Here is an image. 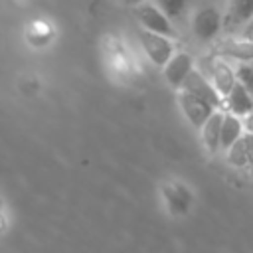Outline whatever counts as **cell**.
Segmentation results:
<instances>
[{
    "mask_svg": "<svg viewBox=\"0 0 253 253\" xmlns=\"http://www.w3.org/2000/svg\"><path fill=\"white\" fill-rule=\"evenodd\" d=\"M200 69L208 75V79L213 83V87L219 91L221 97H225L233 85L237 83V71L221 57V55H210L202 61Z\"/></svg>",
    "mask_w": 253,
    "mask_h": 253,
    "instance_id": "1",
    "label": "cell"
},
{
    "mask_svg": "<svg viewBox=\"0 0 253 253\" xmlns=\"http://www.w3.org/2000/svg\"><path fill=\"white\" fill-rule=\"evenodd\" d=\"M134 18L140 24L142 30L154 32V34H162L168 38H176V30L172 26V18L166 16L156 4L152 2H142L138 6H134Z\"/></svg>",
    "mask_w": 253,
    "mask_h": 253,
    "instance_id": "2",
    "label": "cell"
},
{
    "mask_svg": "<svg viewBox=\"0 0 253 253\" xmlns=\"http://www.w3.org/2000/svg\"><path fill=\"white\" fill-rule=\"evenodd\" d=\"M138 42L146 53V57L158 65V67H164L168 63V59L176 53L174 51V42L172 38L168 36H162V34H154V32H148V30H140L138 32Z\"/></svg>",
    "mask_w": 253,
    "mask_h": 253,
    "instance_id": "3",
    "label": "cell"
},
{
    "mask_svg": "<svg viewBox=\"0 0 253 253\" xmlns=\"http://www.w3.org/2000/svg\"><path fill=\"white\" fill-rule=\"evenodd\" d=\"M223 28V16L215 6H202L194 12L192 30L198 40H213Z\"/></svg>",
    "mask_w": 253,
    "mask_h": 253,
    "instance_id": "4",
    "label": "cell"
},
{
    "mask_svg": "<svg viewBox=\"0 0 253 253\" xmlns=\"http://www.w3.org/2000/svg\"><path fill=\"white\" fill-rule=\"evenodd\" d=\"M180 91H186V93H190V95H194V97L210 103L215 109H219L221 107V101H223V97L219 95V91L213 87V83L208 79V75L200 67H196L188 75V79L184 81V85H182Z\"/></svg>",
    "mask_w": 253,
    "mask_h": 253,
    "instance_id": "5",
    "label": "cell"
},
{
    "mask_svg": "<svg viewBox=\"0 0 253 253\" xmlns=\"http://www.w3.org/2000/svg\"><path fill=\"white\" fill-rule=\"evenodd\" d=\"M178 103H180V109L184 113V117L188 119L190 125H194L196 128H202V125L217 111L215 107H211L210 103L186 93V91H178Z\"/></svg>",
    "mask_w": 253,
    "mask_h": 253,
    "instance_id": "6",
    "label": "cell"
},
{
    "mask_svg": "<svg viewBox=\"0 0 253 253\" xmlns=\"http://www.w3.org/2000/svg\"><path fill=\"white\" fill-rule=\"evenodd\" d=\"M194 69H196L194 57L190 53H186V51H176L168 59V63L164 65V77H166V81H168L170 87H174V89L180 91L182 85H184V81L188 79V75Z\"/></svg>",
    "mask_w": 253,
    "mask_h": 253,
    "instance_id": "7",
    "label": "cell"
},
{
    "mask_svg": "<svg viewBox=\"0 0 253 253\" xmlns=\"http://www.w3.org/2000/svg\"><path fill=\"white\" fill-rule=\"evenodd\" d=\"M227 162L235 168H253V132L245 130L227 150Z\"/></svg>",
    "mask_w": 253,
    "mask_h": 253,
    "instance_id": "8",
    "label": "cell"
},
{
    "mask_svg": "<svg viewBox=\"0 0 253 253\" xmlns=\"http://www.w3.org/2000/svg\"><path fill=\"white\" fill-rule=\"evenodd\" d=\"M253 18V0H229L227 12L223 16V28L229 32H239Z\"/></svg>",
    "mask_w": 253,
    "mask_h": 253,
    "instance_id": "9",
    "label": "cell"
},
{
    "mask_svg": "<svg viewBox=\"0 0 253 253\" xmlns=\"http://www.w3.org/2000/svg\"><path fill=\"white\" fill-rule=\"evenodd\" d=\"M217 55L227 57L237 63H253V42L243 38L225 40L217 45Z\"/></svg>",
    "mask_w": 253,
    "mask_h": 253,
    "instance_id": "10",
    "label": "cell"
},
{
    "mask_svg": "<svg viewBox=\"0 0 253 253\" xmlns=\"http://www.w3.org/2000/svg\"><path fill=\"white\" fill-rule=\"evenodd\" d=\"M223 103H225V111L237 117H247L249 113H253V97L239 79L233 85V89L223 97Z\"/></svg>",
    "mask_w": 253,
    "mask_h": 253,
    "instance_id": "11",
    "label": "cell"
},
{
    "mask_svg": "<svg viewBox=\"0 0 253 253\" xmlns=\"http://www.w3.org/2000/svg\"><path fill=\"white\" fill-rule=\"evenodd\" d=\"M223 115L225 111L217 109L200 128V136H202V142L204 146L210 150V152H217L221 150V125H223Z\"/></svg>",
    "mask_w": 253,
    "mask_h": 253,
    "instance_id": "12",
    "label": "cell"
},
{
    "mask_svg": "<svg viewBox=\"0 0 253 253\" xmlns=\"http://www.w3.org/2000/svg\"><path fill=\"white\" fill-rule=\"evenodd\" d=\"M243 132H245L243 117H237V115L225 111L223 125H221V150H227Z\"/></svg>",
    "mask_w": 253,
    "mask_h": 253,
    "instance_id": "13",
    "label": "cell"
},
{
    "mask_svg": "<svg viewBox=\"0 0 253 253\" xmlns=\"http://www.w3.org/2000/svg\"><path fill=\"white\" fill-rule=\"evenodd\" d=\"M166 16H170L172 20L180 18L184 12H186V6H188V0H156L154 2Z\"/></svg>",
    "mask_w": 253,
    "mask_h": 253,
    "instance_id": "14",
    "label": "cell"
},
{
    "mask_svg": "<svg viewBox=\"0 0 253 253\" xmlns=\"http://www.w3.org/2000/svg\"><path fill=\"white\" fill-rule=\"evenodd\" d=\"M235 71H237V79L245 85V89L253 97V63H237Z\"/></svg>",
    "mask_w": 253,
    "mask_h": 253,
    "instance_id": "15",
    "label": "cell"
},
{
    "mask_svg": "<svg viewBox=\"0 0 253 253\" xmlns=\"http://www.w3.org/2000/svg\"><path fill=\"white\" fill-rule=\"evenodd\" d=\"M237 34H239V38H243V40H251V42H253V18H251V20H249Z\"/></svg>",
    "mask_w": 253,
    "mask_h": 253,
    "instance_id": "16",
    "label": "cell"
},
{
    "mask_svg": "<svg viewBox=\"0 0 253 253\" xmlns=\"http://www.w3.org/2000/svg\"><path fill=\"white\" fill-rule=\"evenodd\" d=\"M243 123H245V130L253 132V113H249L247 117H243Z\"/></svg>",
    "mask_w": 253,
    "mask_h": 253,
    "instance_id": "17",
    "label": "cell"
},
{
    "mask_svg": "<svg viewBox=\"0 0 253 253\" xmlns=\"http://www.w3.org/2000/svg\"><path fill=\"white\" fill-rule=\"evenodd\" d=\"M126 2H128V4H132V6H138V4H142L144 0H126Z\"/></svg>",
    "mask_w": 253,
    "mask_h": 253,
    "instance_id": "18",
    "label": "cell"
}]
</instances>
